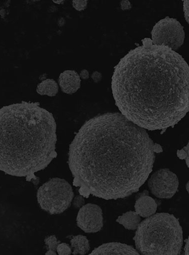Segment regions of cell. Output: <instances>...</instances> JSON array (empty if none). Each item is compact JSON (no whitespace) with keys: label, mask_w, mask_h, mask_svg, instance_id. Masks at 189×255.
Segmentation results:
<instances>
[{"label":"cell","mask_w":189,"mask_h":255,"mask_svg":"<svg viewBox=\"0 0 189 255\" xmlns=\"http://www.w3.org/2000/svg\"><path fill=\"white\" fill-rule=\"evenodd\" d=\"M156 145L145 129L119 113L96 116L69 147L74 185L84 195L106 200L137 192L152 171Z\"/></svg>","instance_id":"6da1fadb"},{"label":"cell","mask_w":189,"mask_h":255,"mask_svg":"<svg viewBox=\"0 0 189 255\" xmlns=\"http://www.w3.org/2000/svg\"><path fill=\"white\" fill-rule=\"evenodd\" d=\"M142 42L114 67L113 96L121 114L142 128L166 129L189 111V66L168 47Z\"/></svg>","instance_id":"7a4b0ae2"},{"label":"cell","mask_w":189,"mask_h":255,"mask_svg":"<svg viewBox=\"0 0 189 255\" xmlns=\"http://www.w3.org/2000/svg\"><path fill=\"white\" fill-rule=\"evenodd\" d=\"M57 124L39 103L22 101L0 108V171L28 177L57 157Z\"/></svg>","instance_id":"3957f363"},{"label":"cell","mask_w":189,"mask_h":255,"mask_svg":"<svg viewBox=\"0 0 189 255\" xmlns=\"http://www.w3.org/2000/svg\"><path fill=\"white\" fill-rule=\"evenodd\" d=\"M133 238L136 250L145 255H178L183 232L178 219L167 213L154 214L140 223Z\"/></svg>","instance_id":"277c9868"},{"label":"cell","mask_w":189,"mask_h":255,"mask_svg":"<svg viewBox=\"0 0 189 255\" xmlns=\"http://www.w3.org/2000/svg\"><path fill=\"white\" fill-rule=\"evenodd\" d=\"M74 197L72 186L66 180L54 178L38 189V202L44 211L51 215L64 213L71 205Z\"/></svg>","instance_id":"5b68a950"},{"label":"cell","mask_w":189,"mask_h":255,"mask_svg":"<svg viewBox=\"0 0 189 255\" xmlns=\"http://www.w3.org/2000/svg\"><path fill=\"white\" fill-rule=\"evenodd\" d=\"M151 34L153 44L164 45L174 51L183 45L185 38L184 27L177 19L169 17L158 21Z\"/></svg>","instance_id":"8992f818"},{"label":"cell","mask_w":189,"mask_h":255,"mask_svg":"<svg viewBox=\"0 0 189 255\" xmlns=\"http://www.w3.org/2000/svg\"><path fill=\"white\" fill-rule=\"evenodd\" d=\"M151 193L159 199L172 198L178 191L179 181L177 176L167 168L154 172L148 182Z\"/></svg>","instance_id":"52a82bcc"},{"label":"cell","mask_w":189,"mask_h":255,"mask_svg":"<svg viewBox=\"0 0 189 255\" xmlns=\"http://www.w3.org/2000/svg\"><path fill=\"white\" fill-rule=\"evenodd\" d=\"M77 226L87 233L100 231L103 226V212L101 208L89 203L80 209L77 217Z\"/></svg>","instance_id":"ba28073f"},{"label":"cell","mask_w":189,"mask_h":255,"mask_svg":"<svg viewBox=\"0 0 189 255\" xmlns=\"http://www.w3.org/2000/svg\"><path fill=\"white\" fill-rule=\"evenodd\" d=\"M58 84L63 93L72 95L81 88V79L76 71L66 70L60 75Z\"/></svg>","instance_id":"9c48e42d"},{"label":"cell","mask_w":189,"mask_h":255,"mask_svg":"<svg viewBox=\"0 0 189 255\" xmlns=\"http://www.w3.org/2000/svg\"><path fill=\"white\" fill-rule=\"evenodd\" d=\"M90 255H140L133 246L117 242L103 244Z\"/></svg>","instance_id":"30bf717a"},{"label":"cell","mask_w":189,"mask_h":255,"mask_svg":"<svg viewBox=\"0 0 189 255\" xmlns=\"http://www.w3.org/2000/svg\"><path fill=\"white\" fill-rule=\"evenodd\" d=\"M157 206L155 200L144 191L136 200L134 208L139 216L147 218L155 214Z\"/></svg>","instance_id":"8fae6325"},{"label":"cell","mask_w":189,"mask_h":255,"mask_svg":"<svg viewBox=\"0 0 189 255\" xmlns=\"http://www.w3.org/2000/svg\"><path fill=\"white\" fill-rule=\"evenodd\" d=\"M116 222L126 229L133 231L137 229L140 223L141 218L135 212L130 211L119 216Z\"/></svg>","instance_id":"7c38bea8"},{"label":"cell","mask_w":189,"mask_h":255,"mask_svg":"<svg viewBox=\"0 0 189 255\" xmlns=\"http://www.w3.org/2000/svg\"><path fill=\"white\" fill-rule=\"evenodd\" d=\"M59 84L52 79H47L40 83L36 89L37 93L41 96L55 97L59 92Z\"/></svg>","instance_id":"4fadbf2b"},{"label":"cell","mask_w":189,"mask_h":255,"mask_svg":"<svg viewBox=\"0 0 189 255\" xmlns=\"http://www.w3.org/2000/svg\"><path fill=\"white\" fill-rule=\"evenodd\" d=\"M74 255H84L90 250V242L87 237L79 235L73 237L71 240Z\"/></svg>","instance_id":"5bb4252c"},{"label":"cell","mask_w":189,"mask_h":255,"mask_svg":"<svg viewBox=\"0 0 189 255\" xmlns=\"http://www.w3.org/2000/svg\"><path fill=\"white\" fill-rule=\"evenodd\" d=\"M45 242L49 248L46 255H57V248L61 242L58 240L56 237L55 235L48 237L45 239Z\"/></svg>","instance_id":"9a60e30c"},{"label":"cell","mask_w":189,"mask_h":255,"mask_svg":"<svg viewBox=\"0 0 189 255\" xmlns=\"http://www.w3.org/2000/svg\"><path fill=\"white\" fill-rule=\"evenodd\" d=\"M57 252L60 255H70L72 254L71 248L66 243H59L57 248Z\"/></svg>","instance_id":"2e32d148"},{"label":"cell","mask_w":189,"mask_h":255,"mask_svg":"<svg viewBox=\"0 0 189 255\" xmlns=\"http://www.w3.org/2000/svg\"><path fill=\"white\" fill-rule=\"evenodd\" d=\"M72 3L74 9L78 11L81 12L87 9L88 1L87 0H75V1H73Z\"/></svg>","instance_id":"e0dca14e"},{"label":"cell","mask_w":189,"mask_h":255,"mask_svg":"<svg viewBox=\"0 0 189 255\" xmlns=\"http://www.w3.org/2000/svg\"><path fill=\"white\" fill-rule=\"evenodd\" d=\"M177 155L181 159H186L187 165L189 167V144L181 150L178 151Z\"/></svg>","instance_id":"ac0fdd59"},{"label":"cell","mask_w":189,"mask_h":255,"mask_svg":"<svg viewBox=\"0 0 189 255\" xmlns=\"http://www.w3.org/2000/svg\"><path fill=\"white\" fill-rule=\"evenodd\" d=\"M183 2V12L184 17L188 23H189V1H184Z\"/></svg>","instance_id":"d6986e66"},{"label":"cell","mask_w":189,"mask_h":255,"mask_svg":"<svg viewBox=\"0 0 189 255\" xmlns=\"http://www.w3.org/2000/svg\"><path fill=\"white\" fill-rule=\"evenodd\" d=\"M85 200L83 196H78L74 200V205L76 208H82L85 204Z\"/></svg>","instance_id":"ffe728a7"},{"label":"cell","mask_w":189,"mask_h":255,"mask_svg":"<svg viewBox=\"0 0 189 255\" xmlns=\"http://www.w3.org/2000/svg\"><path fill=\"white\" fill-rule=\"evenodd\" d=\"M91 77L95 83H98L101 81L102 75L98 71H95L92 74Z\"/></svg>","instance_id":"44dd1931"},{"label":"cell","mask_w":189,"mask_h":255,"mask_svg":"<svg viewBox=\"0 0 189 255\" xmlns=\"http://www.w3.org/2000/svg\"><path fill=\"white\" fill-rule=\"evenodd\" d=\"M120 8L123 11L129 10L132 8V5L128 0H124L121 1Z\"/></svg>","instance_id":"7402d4cb"},{"label":"cell","mask_w":189,"mask_h":255,"mask_svg":"<svg viewBox=\"0 0 189 255\" xmlns=\"http://www.w3.org/2000/svg\"><path fill=\"white\" fill-rule=\"evenodd\" d=\"M81 79L83 80H88L90 77L89 72L86 69H83L81 71L79 74Z\"/></svg>","instance_id":"603a6c76"},{"label":"cell","mask_w":189,"mask_h":255,"mask_svg":"<svg viewBox=\"0 0 189 255\" xmlns=\"http://www.w3.org/2000/svg\"><path fill=\"white\" fill-rule=\"evenodd\" d=\"M185 255H189V238L187 239L186 243L184 248Z\"/></svg>","instance_id":"cb8c5ba5"},{"label":"cell","mask_w":189,"mask_h":255,"mask_svg":"<svg viewBox=\"0 0 189 255\" xmlns=\"http://www.w3.org/2000/svg\"><path fill=\"white\" fill-rule=\"evenodd\" d=\"M6 15V11L3 8H0V16H1L2 18H4Z\"/></svg>","instance_id":"d4e9b609"},{"label":"cell","mask_w":189,"mask_h":255,"mask_svg":"<svg viewBox=\"0 0 189 255\" xmlns=\"http://www.w3.org/2000/svg\"><path fill=\"white\" fill-rule=\"evenodd\" d=\"M53 2L57 4H61L65 2V1L64 0H56V1H53Z\"/></svg>","instance_id":"484cf974"},{"label":"cell","mask_w":189,"mask_h":255,"mask_svg":"<svg viewBox=\"0 0 189 255\" xmlns=\"http://www.w3.org/2000/svg\"><path fill=\"white\" fill-rule=\"evenodd\" d=\"M189 182L187 183L186 185V190H187V191L189 193Z\"/></svg>","instance_id":"4316f807"}]
</instances>
